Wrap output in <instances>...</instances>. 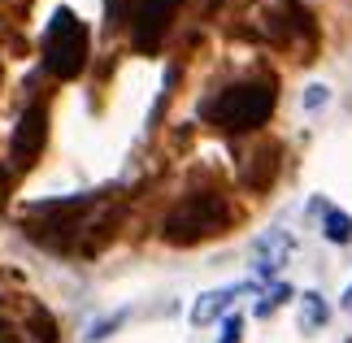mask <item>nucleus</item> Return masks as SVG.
<instances>
[{
  "label": "nucleus",
  "instance_id": "423d86ee",
  "mask_svg": "<svg viewBox=\"0 0 352 343\" xmlns=\"http://www.w3.org/2000/svg\"><path fill=\"white\" fill-rule=\"evenodd\" d=\"M252 256H256V269L265 274H278L283 265H287V256H292V230H283V226H270L261 239L252 243Z\"/></svg>",
  "mask_w": 352,
  "mask_h": 343
},
{
  "label": "nucleus",
  "instance_id": "f03ea898",
  "mask_svg": "<svg viewBox=\"0 0 352 343\" xmlns=\"http://www.w3.org/2000/svg\"><path fill=\"white\" fill-rule=\"evenodd\" d=\"M274 104H278V87L274 83H235V87L213 96L205 118L218 122L222 131H256L270 113H274Z\"/></svg>",
  "mask_w": 352,
  "mask_h": 343
},
{
  "label": "nucleus",
  "instance_id": "20e7f679",
  "mask_svg": "<svg viewBox=\"0 0 352 343\" xmlns=\"http://www.w3.org/2000/svg\"><path fill=\"white\" fill-rule=\"evenodd\" d=\"M44 140H48V109L31 104L18 118V131H13V140H9L13 161H18V166H35V157L44 153Z\"/></svg>",
  "mask_w": 352,
  "mask_h": 343
},
{
  "label": "nucleus",
  "instance_id": "2eb2a0df",
  "mask_svg": "<svg viewBox=\"0 0 352 343\" xmlns=\"http://www.w3.org/2000/svg\"><path fill=\"white\" fill-rule=\"evenodd\" d=\"M0 204H5V170H0Z\"/></svg>",
  "mask_w": 352,
  "mask_h": 343
},
{
  "label": "nucleus",
  "instance_id": "7ed1b4c3",
  "mask_svg": "<svg viewBox=\"0 0 352 343\" xmlns=\"http://www.w3.org/2000/svg\"><path fill=\"white\" fill-rule=\"evenodd\" d=\"M87 44H91V35L74 18V9H57L44 31V65L57 78H78L87 65Z\"/></svg>",
  "mask_w": 352,
  "mask_h": 343
},
{
  "label": "nucleus",
  "instance_id": "9d476101",
  "mask_svg": "<svg viewBox=\"0 0 352 343\" xmlns=\"http://www.w3.org/2000/svg\"><path fill=\"white\" fill-rule=\"evenodd\" d=\"M287 296H292V287H287V283H274L261 300H256V318H270V313H278L283 305H287Z\"/></svg>",
  "mask_w": 352,
  "mask_h": 343
},
{
  "label": "nucleus",
  "instance_id": "f257e3e1",
  "mask_svg": "<svg viewBox=\"0 0 352 343\" xmlns=\"http://www.w3.org/2000/svg\"><path fill=\"white\" fill-rule=\"evenodd\" d=\"M226 226H231V209H226V200L200 191V196H187L179 209L166 213V222H161V239L174 243V248H192V243H200V239L222 235Z\"/></svg>",
  "mask_w": 352,
  "mask_h": 343
},
{
  "label": "nucleus",
  "instance_id": "dca6fc26",
  "mask_svg": "<svg viewBox=\"0 0 352 343\" xmlns=\"http://www.w3.org/2000/svg\"><path fill=\"white\" fill-rule=\"evenodd\" d=\"M344 309H352V287H348V291H344Z\"/></svg>",
  "mask_w": 352,
  "mask_h": 343
},
{
  "label": "nucleus",
  "instance_id": "f8f14e48",
  "mask_svg": "<svg viewBox=\"0 0 352 343\" xmlns=\"http://www.w3.org/2000/svg\"><path fill=\"white\" fill-rule=\"evenodd\" d=\"M35 343H52V339H57V335H52V318H48V313L44 309H35Z\"/></svg>",
  "mask_w": 352,
  "mask_h": 343
},
{
  "label": "nucleus",
  "instance_id": "39448f33",
  "mask_svg": "<svg viewBox=\"0 0 352 343\" xmlns=\"http://www.w3.org/2000/svg\"><path fill=\"white\" fill-rule=\"evenodd\" d=\"M174 9H179V0H140V9H135V22H131L135 48H140V52H153V48L161 44V35H166Z\"/></svg>",
  "mask_w": 352,
  "mask_h": 343
},
{
  "label": "nucleus",
  "instance_id": "0eeeda50",
  "mask_svg": "<svg viewBox=\"0 0 352 343\" xmlns=\"http://www.w3.org/2000/svg\"><path fill=\"white\" fill-rule=\"evenodd\" d=\"M243 291H252V283H235V287H218V291H205V296H200L196 305H192V322H196V326L218 322V318L235 305Z\"/></svg>",
  "mask_w": 352,
  "mask_h": 343
},
{
  "label": "nucleus",
  "instance_id": "6e6552de",
  "mask_svg": "<svg viewBox=\"0 0 352 343\" xmlns=\"http://www.w3.org/2000/svg\"><path fill=\"white\" fill-rule=\"evenodd\" d=\"M314 209L322 213V222H327V239L331 243H352V217L344 209H331V204H314Z\"/></svg>",
  "mask_w": 352,
  "mask_h": 343
},
{
  "label": "nucleus",
  "instance_id": "4468645a",
  "mask_svg": "<svg viewBox=\"0 0 352 343\" xmlns=\"http://www.w3.org/2000/svg\"><path fill=\"white\" fill-rule=\"evenodd\" d=\"M318 104H327V87H314L305 96V109H318Z\"/></svg>",
  "mask_w": 352,
  "mask_h": 343
},
{
  "label": "nucleus",
  "instance_id": "ddd939ff",
  "mask_svg": "<svg viewBox=\"0 0 352 343\" xmlns=\"http://www.w3.org/2000/svg\"><path fill=\"white\" fill-rule=\"evenodd\" d=\"M239 335H243V322H239V313H235V318L222 322V339L218 343H239Z\"/></svg>",
  "mask_w": 352,
  "mask_h": 343
},
{
  "label": "nucleus",
  "instance_id": "1a4fd4ad",
  "mask_svg": "<svg viewBox=\"0 0 352 343\" xmlns=\"http://www.w3.org/2000/svg\"><path fill=\"white\" fill-rule=\"evenodd\" d=\"M327 322V305H322L318 291H305V305H300V326L305 331H314V326Z\"/></svg>",
  "mask_w": 352,
  "mask_h": 343
},
{
  "label": "nucleus",
  "instance_id": "9b49d317",
  "mask_svg": "<svg viewBox=\"0 0 352 343\" xmlns=\"http://www.w3.org/2000/svg\"><path fill=\"white\" fill-rule=\"evenodd\" d=\"M126 318V313H109V318H100V322H91V331H87V343H100V339H109L113 335V326Z\"/></svg>",
  "mask_w": 352,
  "mask_h": 343
}]
</instances>
